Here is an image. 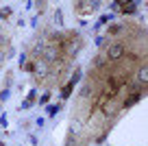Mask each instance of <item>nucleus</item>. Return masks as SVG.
I'll return each mask as SVG.
<instances>
[{"label": "nucleus", "mask_w": 148, "mask_h": 146, "mask_svg": "<svg viewBox=\"0 0 148 146\" xmlns=\"http://www.w3.org/2000/svg\"><path fill=\"white\" fill-rule=\"evenodd\" d=\"M118 7H122V11H124V13H133V11H135V5H133V2H124V5H118Z\"/></svg>", "instance_id": "nucleus-2"}, {"label": "nucleus", "mask_w": 148, "mask_h": 146, "mask_svg": "<svg viewBox=\"0 0 148 146\" xmlns=\"http://www.w3.org/2000/svg\"><path fill=\"white\" fill-rule=\"evenodd\" d=\"M146 79H148V70H146V65H142V70H139V83H146Z\"/></svg>", "instance_id": "nucleus-3"}, {"label": "nucleus", "mask_w": 148, "mask_h": 146, "mask_svg": "<svg viewBox=\"0 0 148 146\" xmlns=\"http://www.w3.org/2000/svg\"><path fill=\"white\" fill-rule=\"evenodd\" d=\"M122 52H124V46L122 44H111L109 50H107V55H109V59H120Z\"/></svg>", "instance_id": "nucleus-1"}]
</instances>
